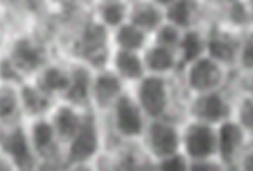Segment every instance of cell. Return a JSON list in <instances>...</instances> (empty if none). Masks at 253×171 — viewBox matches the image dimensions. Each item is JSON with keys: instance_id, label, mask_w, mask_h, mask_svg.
<instances>
[{"instance_id": "14", "label": "cell", "mask_w": 253, "mask_h": 171, "mask_svg": "<svg viewBox=\"0 0 253 171\" xmlns=\"http://www.w3.org/2000/svg\"><path fill=\"white\" fill-rule=\"evenodd\" d=\"M126 90V83L110 68L97 70L91 86V109H94L100 117L106 115Z\"/></svg>"}, {"instance_id": "6", "label": "cell", "mask_w": 253, "mask_h": 171, "mask_svg": "<svg viewBox=\"0 0 253 171\" xmlns=\"http://www.w3.org/2000/svg\"><path fill=\"white\" fill-rule=\"evenodd\" d=\"M26 80H31L49 61L46 46L37 38L28 34H20L10 41L6 56Z\"/></svg>"}, {"instance_id": "20", "label": "cell", "mask_w": 253, "mask_h": 171, "mask_svg": "<svg viewBox=\"0 0 253 171\" xmlns=\"http://www.w3.org/2000/svg\"><path fill=\"white\" fill-rule=\"evenodd\" d=\"M163 3L159 1H129L128 23L152 36L165 23Z\"/></svg>"}, {"instance_id": "31", "label": "cell", "mask_w": 253, "mask_h": 171, "mask_svg": "<svg viewBox=\"0 0 253 171\" xmlns=\"http://www.w3.org/2000/svg\"><path fill=\"white\" fill-rule=\"evenodd\" d=\"M190 163L187 156L179 152L155 162V169L156 171H190Z\"/></svg>"}, {"instance_id": "32", "label": "cell", "mask_w": 253, "mask_h": 171, "mask_svg": "<svg viewBox=\"0 0 253 171\" xmlns=\"http://www.w3.org/2000/svg\"><path fill=\"white\" fill-rule=\"evenodd\" d=\"M190 171H229L218 159L190 163Z\"/></svg>"}, {"instance_id": "17", "label": "cell", "mask_w": 253, "mask_h": 171, "mask_svg": "<svg viewBox=\"0 0 253 171\" xmlns=\"http://www.w3.org/2000/svg\"><path fill=\"white\" fill-rule=\"evenodd\" d=\"M31 81L46 97L52 99L54 101H59L65 97L66 91L69 90V86H71L69 68L68 65L51 61L37 73Z\"/></svg>"}, {"instance_id": "19", "label": "cell", "mask_w": 253, "mask_h": 171, "mask_svg": "<svg viewBox=\"0 0 253 171\" xmlns=\"http://www.w3.org/2000/svg\"><path fill=\"white\" fill-rule=\"evenodd\" d=\"M141 55L148 74L172 77L179 73V55L173 49L151 42Z\"/></svg>"}, {"instance_id": "12", "label": "cell", "mask_w": 253, "mask_h": 171, "mask_svg": "<svg viewBox=\"0 0 253 171\" xmlns=\"http://www.w3.org/2000/svg\"><path fill=\"white\" fill-rule=\"evenodd\" d=\"M27 129L28 140L31 149L40 162H51L61 159L62 162L63 149L58 142V137L48 117H40L24 121Z\"/></svg>"}, {"instance_id": "7", "label": "cell", "mask_w": 253, "mask_h": 171, "mask_svg": "<svg viewBox=\"0 0 253 171\" xmlns=\"http://www.w3.org/2000/svg\"><path fill=\"white\" fill-rule=\"evenodd\" d=\"M234 103L226 87L190 97L186 107L187 118L218 126L234 118Z\"/></svg>"}, {"instance_id": "24", "label": "cell", "mask_w": 253, "mask_h": 171, "mask_svg": "<svg viewBox=\"0 0 253 171\" xmlns=\"http://www.w3.org/2000/svg\"><path fill=\"white\" fill-rule=\"evenodd\" d=\"M129 13V1L121 0H103L94 3L93 18H96L103 27H106L110 33L121 27L128 21Z\"/></svg>"}, {"instance_id": "36", "label": "cell", "mask_w": 253, "mask_h": 171, "mask_svg": "<svg viewBox=\"0 0 253 171\" xmlns=\"http://www.w3.org/2000/svg\"><path fill=\"white\" fill-rule=\"evenodd\" d=\"M246 3H248V9H249L251 18H252V23H253V1H246Z\"/></svg>"}, {"instance_id": "28", "label": "cell", "mask_w": 253, "mask_h": 171, "mask_svg": "<svg viewBox=\"0 0 253 171\" xmlns=\"http://www.w3.org/2000/svg\"><path fill=\"white\" fill-rule=\"evenodd\" d=\"M238 125L241 126L253 140V99L246 94H239L234 103V118Z\"/></svg>"}, {"instance_id": "15", "label": "cell", "mask_w": 253, "mask_h": 171, "mask_svg": "<svg viewBox=\"0 0 253 171\" xmlns=\"http://www.w3.org/2000/svg\"><path fill=\"white\" fill-rule=\"evenodd\" d=\"M84 112L86 109L79 108L65 100L56 101L52 109L49 111L48 118L54 126L58 142L62 146V149H65L73 139V136L78 134L83 122Z\"/></svg>"}, {"instance_id": "1", "label": "cell", "mask_w": 253, "mask_h": 171, "mask_svg": "<svg viewBox=\"0 0 253 171\" xmlns=\"http://www.w3.org/2000/svg\"><path fill=\"white\" fill-rule=\"evenodd\" d=\"M103 140L104 135L100 115L94 109H86L78 134L63 149L62 164L66 169H72L94 163L101 154Z\"/></svg>"}, {"instance_id": "16", "label": "cell", "mask_w": 253, "mask_h": 171, "mask_svg": "<svg viewBox=\"0 0 253 171\" xmlns=\"http://www.w3.org/2000/svg\"><path fill=\"white\" fill-rule=\"evenodd\" d=\"M68 68L71 73V86L62 100L82 109H90L91 86L96 72L81 61H72L68 63Z\"/></svg>"}, {"instance_id": "5", "label": "cell", "mask_w": 253, "mask_h": 171, "mask_svg": "<svg viewBox=\"0 0 253 171\" xmlns=\"http://www.w3.org/2000/svg\"><path fill=\"white\" fill-rule=\"evenodd\" d=\"M141 147L154 162L181 152V124L173 119L148 121Z\"/></svg>"}, {"instance_id": "18", "label": "cell", "mask_w": 253, "mask_h": 171, "mask_svg": "<svg viewBox=\"0 0 253 171\" xmlns=\"http://www.w3.org/2000/svg\"><path fill=\"white\" fill-rule=\"evenodd\" d=\"M109 68L117 74L126 86H134L148 74L145 69L142 55L128 51L113 49Z\"/></svg>"}, {"instance_id": "22", "label": "cell", "mask_w": 253, "mask_h": 171, "mask_svg": "<svg viewBox=\"0 0 253 171\" xmlns=\"http://www.w3.org/2000/svg\"><path fill=\"white\" fill-rule=\"evenodd\" d=\"M165 20L181 31L200 27L199 21L201 17L200 3L193 0H174L163 3Z\"/></svg>"}, {"instance_id": "29", "label": "cell", "mask_w": 253, "mask_h": 171, "mask_svg": "<svg viewBox=\"0 0 253 171\" xmlns=\"http://www.w3.org/2000/svg\"><path fill=\"white\" fill-rule=\"evenodd\" d=\"M181 35H183V31L181 30L172 26L170 23H166L165 21L162 26L152 34L151 42L156 44V45L169 48V49H173V51L177 52L179 45H180Z\"/></svg>"}, {"instance_id": "33", "label": "cell", "mask_w": 253, "mask_h": 171, "mask_svg": "<svg viewBox=\"0 0 253 171\" xmlns=\"http://www.w3.org/2000/svg\"><path fill=\"white\" fill-rule=\"evenodd\" d=\"M235 171H253V147H248L236 163Z\"/></svg>"}, {"instance_id": "26", "label": "cell", "mask_w": 253, "mask_h": 171, "mask_svg": "<svg viewBox=\"0 0 253 171\" xmlns=\"http://www.w3.org/2000/svg\"><path fill=\"white\" fill-rule=\"evenodd\" d=\"M0 118H1V126H11L20 124V122H24L17 84L1 83Z\"/></svg>"}, {"instance_id": "27", "label": "cell", "mask_w": 253, "mask_h": 171, "mask_svg": "<svg viewBox=\"0 0 253 171\" xmlns=\"http://www.w3.org/2000/svg\"><path fill=\"white\" fill-rule=\"evenodd\" d=\"M222 26L235 31L238 34H245L253 28L251 13L246 1H229L222 11Z\"/></svg>"}, {"instance_id": "3", "label": "cell", "mask_w": 253, "mask_h": 171, "mask_svg": "<svg viewBox=\"0 0 253 171\" xmlns=\"http://www.w3.org/2000/svg\"><path fill=\"white\" fill-rule=\"evenodd\" d=\"M109 131L121 143H139L148 119L131 90H126L106 114Z\"/></svg>"}, {"instance_id": "2", "label": "cell", "mask_w": 253, "mask_h": 171, "mask_svg": "<svg viewBox=\"0 0 253 171\" xmlns=\"http://www.w3.org/2000/svg\"><path fill=\"white\" fill-rule=\"evenodd\" d=\"M75 61L89 65L94 72L109 68L111 56V33L96 18L83 23L73 39Z\"/></svg>"}, {"instance_id": "8", "label": "cell", "mask_w": 253, "mask_h": 171, "mask_svg": "<svg viewBox=\"0 0 253 171\" xmlns=\"http://www.w3.org/2000/svg\"><path fill=\"white\" fill-rule=\"evenodd\" d=\"M181 152L190 162L217 159V126L186 118L181 124Z\"/></svg>"}, {"instance_id": "30", "label": "cell", "mask_w": 253, "mask_h": 171, "mask_svg": "<svg viewBox=\"0 0 253 171\" xmlns=\"http://www.w3.org/2000/svg\"><path fill=\"white\" fill-rule=\"evenodd\" d=\"M238 69L242 74L253 72V28L246 31L242 35L241 49L238 56Z\"/></svg>"}, {"instance_id": "9", "label": "cell", "mask_w": 253, "mask_h": 171, "mask_svg": "<svg viewBox=\"0 0 253 171\" xmlns=\"http://www.w3.org/2000/svg\"><path fill=\"white\" fill-rule=\"evenodd\" d=\"M228 69L210 56H203L189 65L183 72V84L190 97L224 89L228 80Z\"/></svg>"}, {"instance_id": "11", "label": "cell", "mask_w": 253, "mask_h": 171, "mask_svg": "<svg viewBox=\"0 0 253 171\" xmlns=\"http://www.w3.org/2000/svg\"><path fill=\"white\" fill-rule=\"evenodd\" d=\"M207 35V56L222 65L225 69H238V56L242 42V35L215 23L206 30Z\"/></svg>"}, {"instance_id": "13", "label": "cell", "mask_w": 253, "mask_h": 171, "mask_svg": "<svg viewBox=\"0 0 253 171\" xmlns=\"http://www.w3.org/2000/svg\"><path fill=\"white\" fill-rule=\"evenodd\" d=\"M249 136L238 125L235 119H229L217 126V159L228 170H235L241 154L248 149Z\"/></svg>"}, {"instance_id": "10", "label": "cell", "mask_w": 253, "mask_h": 171, "mask_svg": "<svg viewBox=\"0 0 253 171\" xmlns=\"http://www.w3.org/2000/svg\"><path fill=\"white\" fill-rule=\"evenodd\" d=\"M1 156L17 171H33L38 164L28 140L26 124L1 126Z\"/></svg>"}, {"instance_id": "23", "label": "cell", "mask_w": 253, "mask_h": 171, "mask_svg": "<svg viewBox=\"0 0 253 171\" xmlns=\"http://www.w3.org/2000/svg\"><path fill=\"white\" fill-rule=\"evenodd\" d=\"M177 55H179V73L177 74H180L189 65L207 55L206 30L196 27L183 31Z\"/></svg>"}, {"instance_id": "25", "label": "cell", "mask_w": 253, "mask_h": 171, "mask_svg": "<svg viewBox=\"0 0 253 171\" xmlns=\"http://www.w3.org/2000/svg\"><path fill=\"white\" fill-rule=\"evenodd\" d=\"M149 44H151V35H148L142 30L132 26L128 21L111 33L113 49L142 54Z\"/></svg>"}, {"instance_id": "21", "label": "cell", "mask_w": 253, "mask_h": 171, "mask_svg": "<svg viewBox=\"0 0 253 171\" xmlns=\"http://www.w3.org/2000/svg\"><path fill=\"white\" fill-rule=\"evenodd\" d=\"M20 103L24 121L40 117H48L56 101L46 97L31 80H26L18 86Z\"/></svg>"}, {"instance_id": "4", "label": "cell", "mask_w": 253, "mask_h": 171, "mask_svg": "<svg viewBox=\"0 0 253 171\" xmlns=\"http://www.w3.org/2000/svg\"><path fill=\"white\" fill-rule=\"evenodd\" d=\"M131 93L148 121L173 119V89L170 77L146 74L142 80L131 87Z\"/></svg>"}, {"instance_id": "34", "label": "cell", "mask_w": 253, "mask_h": 171, "mask_svg": "<svg viewBox=\"0 0 253 171\" xmlns=\"http://www.w3.org/2000/svg\"><path fill=\"white\" fill-rule=\"evenodd\" d=\"M241 93L253 99V72L244 74V90Z\"/></svg>"}, {"instance_id": "35", "label": "cell", "mask_w": 253, "mask_h": 171, "mask_svg": "<svg viewBox=\"0 0 253 171\" xmlns=\"http://www.w3.org/2000/svg\"><path fill=\"white\" fill-rule=\"evenodd\" d=\"M68 171H96V167L94 164H82V166H76V167H72V169H68Z\"/></svg>"}]
</instances>
